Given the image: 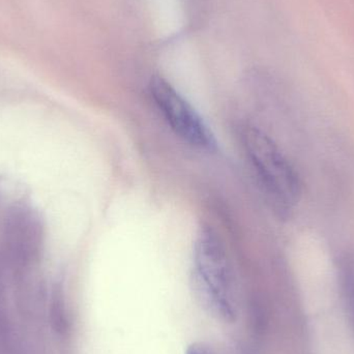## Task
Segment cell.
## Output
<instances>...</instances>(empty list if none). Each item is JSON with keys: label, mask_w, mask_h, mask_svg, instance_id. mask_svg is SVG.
I'll return each instance as SVG.
<instances>
[{"label": "cell", "mask_w": 354, "mask_h": 354, "mask_svg": "<svg viewBox=\"0 0 354 354\" xmlns=\"http://www.w3.org/2000/svg\"><path fill=\"white\" fill-rule=\"evenodd\" d=\"M194 277L204 304L225 322H233L236 311L232 297V279L222 241L212 229H200L193 252Z\"/></svg>", "instance_id": "2"}, {"label": "cell", "mask_w": 354, "mask_h": 354, "mask_svg": "<svg viewBox=\"0 0 354 354\" xmlns=\"http://www.w3.org/2000/svg\"><path fill=\"white\" fill-rule=\"evenodd\" d=\"M149 95L162 118L179 138L200 151H216L218 142L207 124L167 80L160 76L151 78Z\"/></svg>", "instance_id": "3"}, {"label": "cell", "mask_w": 354, "mask_h": 354, "mask_svg": "<svg viewBox=\"0 0 354 354\" xmlns=\"http://www.w3.org/2000/svg\"><path fill=\"white\" fill-rule=\"evenodd\" d=\"M339 270H340L339 274H340L341 289H342L344 305L354 330V255L353 254H346L341 259Z\"/></svg>", "instance_id": "4"}, {"label": "cell", "mask_w": 354, "mask_h": 354, "mask_svg": "<svg viewBox=\"0 0 354 354\" xmlns=\"http://www.w3.org/2000/svg\"><path fill=\"white\" fill-rule=\"evenodd\" d=\"M239 138L270 205L282 216L290 214L301 197V180L297 170L278 145L254 124H243Z\"/></svg>", "instance_id": "1"}, {"label": "cell", "mask_w": 354, "mask_h": 354, "mask_svg": "<svg viewBox=\"0 0 354 354\" xmlns=\"http://www.w3.org/2000/svg\"><path fill=\"white\" fill-rule=\"evenodd\" d=\"M185 354H214L209 346L204 343H193L187 347Z\"/></svg>", "instance_id": "5"}]
</instances>
